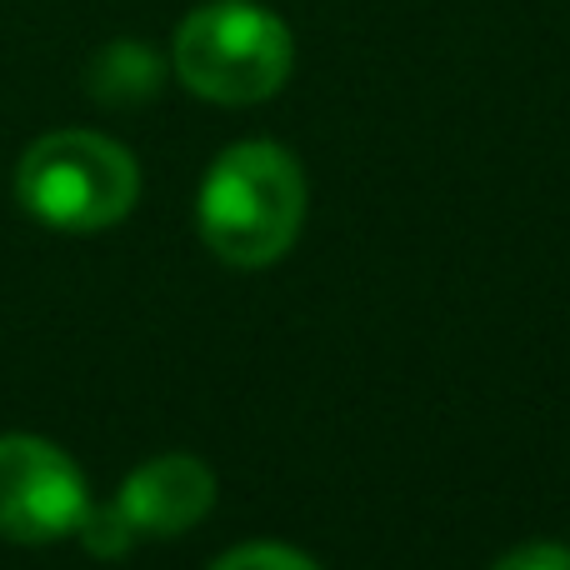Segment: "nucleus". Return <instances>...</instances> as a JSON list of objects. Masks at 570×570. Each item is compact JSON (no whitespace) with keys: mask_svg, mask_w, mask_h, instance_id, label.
Here are the masks:
<instances>
[{"mask_svg":"<svg viewBox=\"0 0 570 570\" xmlns=\"http://www.w3.org/2000/svg\"><path fill=\"white\" fill-rule=\"evenodd\" d=\"M16 196L40 226L90 236L130 216L140 196V166L100 130H50L20 156Z\"/></svg>","mask_w":570,"mask_h":570,"instance_id":"nucleus-2","label":"nucleus"},{"mask_svg":"<svg viewBox=\"0 0 570 570\" xmlns=\"http://www.w3.org/2000/svg\"><path fill=\"white\" fill-rule=\"evenodd\" d=\"M86 475L60 445L40 435H0V535L16 546H50L86 515Z\"/></svg>","mask_w":570,"mask_h":570,"instance_id":"nucleus-4","label":"nucleus"},{"mask_svg":"<svg viewBox=\"0 0 570 570\" xmlns=\"http://www.w3.org/2000/svg\"><path fill=\"white\" fill-rule=\"evenodd\" d=\"M76 535H80V546H86L90 556H100V561H120V556L136 546V525L126 521L120 505H86Z\"/></svg>","mask_w":570,"mask_h":570,"instance_id":"nucleus-7","label":"nucleus"},{"mask_svg":"<svg viewBox=\"0 0 570 570\" xmlns=\"http://www.w3.org/2000/svg\"><path fill=\"white\" fill-rule=\"evenodd\" d=\"M295 40L256 0H206L176 30V76L216 106H256L285 86Z\"/></svg>","mask_w":570,"mask_h":570,"instance_id":"nucleus-3","label":"nucleus"},{"mask_svg":"<svg viewBox=\"0 0 570 570\" xmlns=\"http://www.w3.org/2000/svg\"><path fill=\"white\" fill-rule=\"evenodd\" d=\"M116 505L136 525V535H180L206 521V511L216 505V475L200 455H156L140 471H130Z\"/></svg>","mask_w":570,"mask_h":570,"instance_id":"nucleus-5","label":"nucleus"},{"mask_svg":"<svg viewBox=\"0 0 570 570\" xmlns=\"http://www.w3.org/2000/svg\"><path fill=\"white\" fill-rule=\"evenodd\" d=\"M305 220V170L276 140H240L206 170L196 200L200 240L226 266H276Z\"/></svg>","mask_w":570,"mask_h":570,"instance_id":"nucleus-1","label":"nucleus"},{"mask_svg":"<svg viewBox=\"0 0 570 570\" xmlns=\"http://www.w3.org/2000/svg\"><path fill=\"white\" fill-rule=\"evenodd\" d=\"M160 80H166V66L140 40H110L86 66V90L100 106H146L160 90Z\"/></svg>","mask_w":570,"mask_h":570,"instance_id":"nucleus-6","label":"nucleus"},{"mask_svg":"<svg viewBox=\"0 0 570 570\" xmlns=\"http://www.w3.org/2000/svg\"><path fill=\"white\" fill-rule=\"evenodd\" d=\"M210 570H321L311 556L291 551V546L276 541H256V546H236L230 556H220Z\"/></svg>","mask_w":570,"mask_h":570,"instance_id":"nucleus-8","label":"nucleus"},{"mask_svg":"<svg viewBox=\"0 0 570 570\" xmlns=\"http://www.w3.org/2000/svg\"><path fill=\"white\" fill-rule=\"evenodd\" d=\"M495 570H570V551L566 546H551V541H531L505 556Z\"/></svg>","mask_w":570,"mask_h":570,"instance_id":"nucleus-9","label":"nucleus"}]
</instances>
